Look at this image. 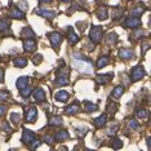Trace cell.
<instances>
[{"mask_svg": "<svg viewBox=\"0 0 151 151\" xmlns=\"http://www.w3.org/2000/svg\"><path fill=\"white\" fill-rule=\"evenodd\" d=\"M107 43H110V44H115V43H118V35H116L115 32L109 34V35H107Z\"/></svg>", "mask_w": 151, "mask_h": 151, "instance_id": "d6a6232c", "label": "cell"}, {"mask_svg": "<svg viewBox=\"0 0 151 151\" xmlns=\"http://www.w3.org/2000/svg\"><path fill=\"white\" fill-rule=\"evenodd\" d=\"M11 96V93L6 91H0V101H6V98Z\"/></svg>", "mask_w": 151, "mask_h": 151, "instance_id": "ab89813d", "label": "cell"}, {"mask_svg": "<svg viewBox=\"0 0 151 151\" xmlns=\"http://www.w3.org/2000/svg\"><path fill=\"white\" fill-rule=\"evenodd\" d=\"M54 98H56V101L66 102L67 99L70 98V94H68V92H66V91H60V92H57V93L54 94Z\"/></svg>", "mask_w": 151, "mask_h": 151, "instance_id": "5bb4252c", "label": "cell"}, {"mask_svg": "<svg viewBox=\"0 0 151 151\" xmlns=\"http://www.w3.org/2000/svg\"><path fill=\"white\" fill-rule=\"evenodd\" d=\"M122 146H123V142L120 139L115 138L114 141H112V147H114V149H120Z\"/></svg>", "mask_w": 151, "mask_h": 151, "instance_id": "60d3db41", "label": "cell"}, {"mask_svg": "<svg viewBox=\"0 0 151 151\" xmlns=\"http://www.w3.org/2000/svg\"><path fill=\"white\" fill-rule=\"evenodd\" d=\"M58 75H60V76H68V75H70V68L66 67V66L58 68V71H57V76H58Z\"/></svg>", "mask_w": 151, "mask_h": 151, "instance_id": "f546056e", "label": "cell"}, {"mask_svg": "<svg viewBox=\"0 0 151 151\" xmlns=\"http://www.w3.org/2000/svg\"><path fill=\"white\" fill-rule=\"evenodd\" d=\"M29 79L30 78H27V76H21V78H18L17 79V88H18V91H22L23 88H26L27 85H29Z\"/></svg>", "mask_w": 151, "mask_h": 151, "instance_id": "9a60e30c", "label": "cell"}, {"mask_svg": "<svg viewBox=\"0 0 151 151\" xmlns=\"http://www.w3.org/2000/svg\"><path fill=\"white\" fill-rule=\"evenodd\" d=\"M145 75H146V71H145V68L141 66V65H138V66H136V67H133L132 73H130V76H132V80L133 81L141 80V79L145 76Z\"/></svg>", "mask_w": 151, "mask_h": 151, "instance_id": "277c9868", "label": "cell"}, {"mask_svg": "<svg viewBox=\"0 0 151 151\" xmlns=\"http://www.w3.org/2000/svg\"><path fill=\"white\" fill-rule=\"evenodd\" d=\"M143 35V31H142V30H137V31H136V34H134V36H137L136 37V39H139V36H142Z\"/></svg>", "mask_w": 151, "mask_h": 151, "instance_id": "c3c4849f", "label": "cell"}, {"mask_svg": "<svg viewBox=\"0 0 151 151\" xmlns=\"http://www.w3.org/2000/svg\"><path fill=\"white\" fill-rule=\"evenodd\" d=\"M145 11H146V9L143 8V6H136V8L130 9V16H132V17H139Z\"/></svg>", "mask_w": 151, "mask_h": 151, "instance_id": "484cf974", "label": "cell"}, {"mask_svg": "<svg viewBox=\"0 0 151 151\" xmlns=\"http://www.w3.org/2000/svg\"><path fill=\"white\" fill-rule=\"evenodd\" d=\"M68 76H60L58 75L57 76V80H56V85L58 87H63V85H68Z\"/></svg>", "mask_w": 151, "mask_h": 151, "instance_id": "cb8c5ba5", "label": "cell"}, {"mask_svg": "<svg viewBox=\"0 0 151 151\" xmlns=\"http://www.w3.org/2000/svg\"><path fill=\"white\" fill-rule=\"evenodd\" d=\"M42 61H43V56H42V54H35V56L32 57V62L35 65H40V63H42Z\"/></svg>", "mask_w": 151, "mask_h": 151, "instance_id": "74e56055", "label": "cell"}, {"mask_svg": "<svg viewBox=\"0 0 151 151\" xmlns=\"http://www.w3.org/2000/svg\"><path fill=\"white\" fill-rule=\"evenodd\" d=\"M78 111H79V105L78 104H73V105L67 106V107L65 109V114L66 115H74V114H76Z\"/></svg>", "mask_w": 151, "mask_h": 151, "instance_id": "ffe728a7", "label": "cell"}, {"mask_svg": "<svg viewBox=\"0 0 151 151\" xmlns=\"http://www.w3.org/2000/svg\"><path fill=\"white\" fill-rule=\"evenodd\" d=\"M107 111L110 112V115L111 116H114L116 114V111H118V105L115 104V102H109V105H107Z\"/></svg>", "mask_w": 151, "mask_h": 151, "instance_id": "83f0119b", "label": "cell"}, {"mask_svg": "<svg viewBox=\"0 0 151 151\" xmlns=\"http://www.w3.org/2000/svg\"><path fill=\"white\" fill-rule=\"evenodd\" d=\"M129 128L130 129H133V130H136V129H138L139 128V125H138V123H137V120H134V119H132L129 122Z\"/></svg>", "mask_w": 151, "mask_h": 151, "instance_id": "f35d334b", "label": "cell"}, {"mask_svg": "<svg viewBox=\"0 0 151 151\" xmlns=\"http://www.w3.org/2000/svg\"><path fill=\"white\" fill-rule=\"evenodd\" d=\"M25 116H26L27 123H34L37 118V109L35 107V106H30V107L26 110Z\"/></svg>", "mask_w": 151, "mask_h": 151, "instance_id": "5b68a950", "label": "cell"}, {"mask_svg": "<svg viewBox=\"0 0 151 151\" xmlns=\"http://www.w3.org/2000/svg\"><path fill=\"white\" fill-rule=\"evenodd\" d=\"M116 132H118V127H112V128H110L109 129V132H107V134L109 136H115L116 134Z\"/></svg>", "mask_w": 151, "mask_h": 151, "instance_id": "bcb514c9", "label": "cell"}, {"mask_svg": "<svg viewBox=\"0 0 151 151\" xmlns=\"http://www.w3.org/2000/svg\"><path fill=\"white\" fill-rule=\"evenodd\" d=\"M150 49V44L149 43H143L142 44V56H145L146 52Z\"/></svg>", "mask_w": 151, "mask_h": 151, "instance_id": "f6af8a7d", "label": "cell"}, {"mask_svg": "<svg viewBox=\"0 0 151 151\" xmlns=\"http://www.w3.org/2000/svg\"><path fill=\"white\" fill-rule=\"evenodd\" d=\"M36 138V134L34 132H31L30 129H23V132H22V142L23 143H31L34 139Z\"/></svg>", "mask_w": 151, "mask_h": 151, "instance_id": "52a82bcc", "label": "cell"}, {"mask_svg": "<svg viewBox=\"0 0 151 151\" xmlns=\"http://www.w3.org/2000/svg\"><path fill=\"white\" fill-rule=\"evenodd\" d=\"M40 143H42V142H40V139H37V138H35V139H34V141H32V142H31V143H29V146H30V147H31V149L34 150V149H36V147H37V146H39V145H40Z\"/></svg>", "mask_w": 151, "mask_h": 151, "instance_id": "ee69618b", "label": "cell"}, {"mask_svg": "<svg viewBox=\"0 0 151 151\" xmlns=\"http://www.w3.org/2000/svg\"><path fill=\"white\" fill-rule=\"evenodd\" d=\"M9 22L6 21L5 18H0V31H3V30H6L9 29Z\"/></svg>", "mask_w": 151, "mask_h": 151, "instance_id": "d590c367", "label": "cell"}, {"mask_svg": "<svg viewBox=\"0 0 151 151\" xmlns=\"http://www.w3.org/2000/svg\"><path fill=\"white\" fill-rule=\"evenodd\" d=\"M123 93H124V88L122 87V85H118L114 91H112V93H111V96L114 98H120V96H122Z\"/></svg>", "mask_w": 151, "mask_h": 151, "instance_id": "4316f807", "label": "cell"}, {"mask_svg": "<svg viewBox=\"0 0 151 151\" xmlns=\"http://www.w3.org/2000/svg\"><path fill=\"white\" fill-rule=\"evenodd\" d=\"M106 122H107V115L102 114V115H99L98 118L94 119V125L97 127V128H101V127H104L106 124Z\"/></svg>", "mask_w": 151, "mask_h": 151, "instance_id": "e0dca14e", "label": "cell"}, {"mask_svg": "<svg viewBox=\"0 0 151 151\" xmlns=\"http://www.w3.org/2000/svg\"><path fill=\"white\" fill-rule=\"evenodd\" d=\"M36 42L34 39H27L23 42V48H25V50L26 52H34V50L36 49Z\"/></svg>", "mask_w": 151, "mask_h": 151, "instance_id": "30bf717a", "label": "cell"}, {"mask_svg": "<svg viewBox=\"0 0 151 151\" xmlns=\"http://www.w3.org/2000/svg\"><path fill=\"white\" fill-rule=\"evenodd\" d=\"M67 36H68L67 39H68V42H70L71 45H75V44L79 42V36L74 32L73 27H70V26H68V29H67Z\"/></svg>", "mask_w": 151, "mask_h": 151, "instance_id": "8fae6325", "label": "cell"}, {"mask_svg": "<svg viewBox=\"0 0 151 151\" xmlns=\"http://www.w3.org/2000/svg\"><path fill=\"white\" fill-rule=\"evenodd\" d=\"M44 141H45L47 143H49V145H53L54 143V138H53V136H50V134L44 136Z\"/></svg>", "mask_w": 151, "mask_h": 151, "instance_id": "b9f144b4", "label": "cell"}, {"mask_svg": "<svg viewBox=\"0 0 151 151\" xmlns=\"http://www.w3.org/2000/svg\"><path fill=\"white\" fill-rule=\"evenodd\" d=\"M9 17L16 18V19H23L25 18V13H23L18 6H14V8H12L11 12H9Z\"/></svg>", "mask_w": 151, "mask_h": 151, "instance_id": "9c48e42d", "label": "cell"}, {"mask_svg": "<svg viewBox=\"0 0 151 151\" xmlns=\"http://www.w3.org/2000/svg\"><path fill=\"white\" fill-rule=\"evenodd\" d=\"M0 61H1V57H0Z\"/></svg>", "mask_w": 151, "mask_h": 151, "instance_id": "11a10c76", "label": "cell"}, {"mask_svg": "<svg viewBox=\"0 0 151 151\" xmlns=\"http://www.w3.org/2000/svg\"><path fill=\"white\" fill-rule=\"evenodd\" d=\"M34 98L37 102H44L45 101V92H44L43 88H36L34 91Z\"/></svg>", "mask_w": 151, "mask_h": 151, "instance_id": "7c38bea8", "label": "cell"}, {"mask_svg": "<svg viewBox=\"0 0 151 151\" xmlns=\"http://www.w3.org/2000/svg\"><path fill=\"white\" fill-rule=\"evenodd\" d=\"M150 141H151V138L149 137V138H147V147H149V149H150Z\"/></svg>", "mask_w": 151, "mask_h": 151, "instance_id": "f5cc1de1", "label": "cell"}, {"mask_svg": "<svg viewBox=\"0 0 151 151\" xmlns=\"http://www.w3.org/2000/svg\"><path fill=\"white\" fill-rule=\"evenodd\" d=\"M141 25H142V22H141V19L138 17H129V18L124 22V26L129 27V29H138Z\"/></svg>", "mask_w": 151, "mask_h": 151, "instance_id": "8992f818", "label": "cell"}, {"mask_svg": "<svg viewBox=\"0 0 151 151\" xmlns=\"http://www.w3.org/2000/svg\"><path fill=\"white\" fill-rule=\"evenodd\" d=\"M122 16H123V9L115 8L114 13H112V18H114V19H119V18H122Z\"/></svg>", "mask_w": 151, "mask_h": 151, "instance_id": "e575fe53", "label": "cell"}, {"mask_svg": "<svg viewBox=\"0 0 151 151\" xmlns=\"http://www.w3.org/2000/svg\"><path fill=\"white\" fill-rule=\"evenodd\" d=\"M0 128H1V130H4L5 133H8V134H11V133H12V128H11V125H9L8 123L5 122V120H3V122L0 123Z\"/></svg>", "mask_w": 151, "mask_h": 151, "instance_id": "4dcf8cb0", "label": "cell"}, {"mask_svg": "<svg viewBox=\"0 0 151 151\" xmlns=\"http://www.w3.org/2000/svg\"><path fill=\"white\" fill-rule=\"evenodd\" d=\"M84 107H85V111L87 112H93V111H96V110H98L97 105L92 104V102H88V101L84 102Z\"/></svg>", "mask_w": 151, "mask_h": 151, "instance_id": "f1b7e54d", "label": "cell"}, {"mask_svg": "<svg viewBox=\"0 0 151 151\" xmlns=\"http://www.w3.org/2000/svg\"><path fill=\"white\" fill-rule=\"evenodd\" d=\"M119 57L122 58V60H132V58L136 57V54L133 50L127 49V48H122V49L119 50Z\"/></svg>", "mask_w": 151, "mask_h": 151, "instance_id": "ba28073f", "label": "cell"}, {"mask_svg": "<svg viewBox=\"0 0 151 151\" xmlns=\"http://www.w3.org/2000/svg\"><path fill=\"white\" fill-rule=\"evenodd\" d=\"M11 120L14 123V124H18L19 120H21V115L17 114V112H12L11 114Z\"/></svg>", "mask_w": 151, "mask_h": 151, "instance_id": "8d00e7d4", "label": "cell"}, {"mask_svg": "<svg viewBox=\"0 0 151 151\" xmlns=\"http://www.w3.org/2000/svg\"><path fill=\"white\" fill-rule=\"evenodd\" d=\"M109 63H110V58H109L107 56L99 57L98 61H97V67H98V68H102V67H105L106 65H109Z\"/></svg>", "mask_w": 151, "mask_h": 151, "instance_id": "d4e9b609", "label": "cell"}, {"mask_svg": "<svg viewBox=\"0 0 151 151\" xmlns=\"http://www.w3.org/2000/svg\"><path fill=\"white\" fill-rule=\"evenodd\" d=\"M35 13L48 19H53L56 17V12H50V11H47V9H36Z\"/></svg>", "mask_w": 151, "mask_h": 151, "instance_id": "4fadbf2b", "label": "cell"}, {"mask_svg": "<svg viewBox=\"0 0 151 151\" xmlns=\"http://www.w3.org/2000/svg\"><path fill=\"white\" fill-rule=\"evenodd\" d=\"M102 36H104V29H102L101 26H93L91 29L89 37H91L93 44H98L102 40Z\"/></svg>", "mask_w": 151, "mask_h": 151, "instance_id": "7a4b0ae2", "label": "cell"}, {"mask_svg": "<svg viewBox=\"0 0 151 151\" xmlns=\"http://www.w3.org/2000/svg\"><path fill=\"white\" fill-rule=\"evenodd\" d=\"M49 125H54V127H58V125H62L63 122H62V118L61 116H52L49 120H48Z\"/></svg>", "mask_w": 151, "mask_h": 151, "instance_id": "7402d4cb", "label": "cell"}, {"mask_svg": "<svg viewBox=\"0 0 151 151\" xmlns=\"http://www.w3.org/2000/svg\"><path fill=\"white\" fill-rule=\"evenodd\" d=\"M67 138H70V133L67 132V130H58L57 136H56V139L58 141V142H63V141H66Z\"/></svg>", "mask_w": 151, "mask_h": 151, "instance_id": "ac0fdd59", "label": "cell"}, {"mask_svg": "<svg viewBox=\"0 0 151 151\" xmlns=\"http://www.w3.org/2000/svg\"><path fill=\"white\" fill-rule=\"evenodd\" d=\"M48 37H49V42L50 44H52V47L54 48V49H58V47L61 45V43H62L63 37L62 35H61L60 32H49L48 34Z\"/></svg>", "mask_w": 151, "mask_h": 151, "instance_id": "3957f363", "label": "cell"}, {"mask_svg": "<svg viewBox=\"0 0 151 151\" xmlns=\"http://www.w3.org/2000/svg\"><path fill=\"white\" fill-rule=\"evenodd\" d=\"M111 79H112V74L110 73V74L98 75V76L96 78V80H97V83H99V84H106V83H109V81H111Z\"/></svg>", "mask_w": 151, "mask_h": 151, "instance_id": "2e32d148", "label": "cell"}, {"mask_svg": "<svg viewBox=\"0 0 151 151\" xmlns=\"http://www.w3.org/2000/svg\"><path fill=\"white\" fill-rule=\"evenodd\" d=\"M74 67L80 73L85 74H92V61L87 58V60H74Z\"/></svg>", "mask_w": 151, "mask_h": 151, "instance_id": "6da1fadb", "label": "cell"}, {"mask_svg": "<svg viewBox=\"0 0 151 151\" xmlns=\"http://www.w3.org/2000/svg\"><path fill=\"white\" fill-rule=\"evenodd\" d=\"M3 81H4V70L0 67V83H3Z\"/></svg>", "mask_w": 151, "mask_h": 151, "instance_id": "681fc988", "label": "cell"}, {"mask_svg": "<svg viewBox=\"0 0 151 151\" xmlns=\"http://www.w3.org/2000/svg\"><path fill=\"white\" fill-rule=\"evenodd\" d=\"M97 16H98V19H106L109 17V14H107V8L106 6H99V9H98V12H97Z\"/></svg>", "mask_w": 151, "mask_h": 151, "instance_id": "44dd1931", "label": "cell"}, {"mask_svg": "<svg viewBox=\"0 0 151 151\" xmlns=\"http://www.w3.org/2000/svg\"><path fill=\"white\" fill-rule=\"evenodd\" d=\"M21 35H22V37H26V39H34V37H35V32L32 31L31 27H25V29L22 30Z\"/></svg>", "mask_w": 151, "mask_h": 151, "instance_id": "d6986e66", "label": "cell"}, {"mask_svg": "<svg viewBox=\"0 0 151 151\" xmlns=\"http://www.w3.org/2000/svg\"><path fill=\"white\" fill-rule=\"evenodd\" d=\"M137 118H139V119H147V118H149V111H147L146 109H139L138 111H137Z\"/></svg>", "mask_w": 151, "mask_h": 151, "instance_id": "1f68e13d", "label": "cell"}, {"mask_svg": "<svg viewBox=\"0 0 151 151\" xmlns=\"http://www.w3.org/2000/svg\"><path fill=\"white\" fill-rule=\"evenodd\" d=\"M61 1H63V3H70L71 0H61Z\"/></svg>", "mask_w": 151, "mask_h": 151, "instance_id": "db71d44e", "label": "cell"}, {"mask_svg": "<svg viewBox=\"0 0 151 151\" xmlns=\"http://www.w3.org/2000/svg\"><path fill=\"white\" fill-rule=\"evenodd\" d=\"M88 133V129L87 128H80L78 129V137H80V138H83V137Z\"/></svg>", "mask_w": 151, "mask_h": 151, "instance_id": "7bdbcfd3", "label": "cell"}, {"mask_svg": "<svg viewBox=\"0 0 151 151\" xmlns=\"http://www.w3.org/2000/svg\"><path fill=\"white\" fill-rule=\"evenodd\" d=\"M17 6H19L21 9H27V3L25 1V0H22V1L17 3Z\"/></svg>", "mask_w": 151, "mask_h": 151, "instance_id": "7dc6e473", "label": "cell"}, {"mask_svg": "<svg viewBox=\"0 0 151 151\" xmlns=\"http://www.w3.org/2000/svg\"><path fill=\"white\" fill-rule=\"evenodd\" d=\"M19 92H21V94H22V97H23V98H29V97H30V94L32 93V91H31V88H30V87L23 88L22 91H19Z\"/></svg>", "mask_w": 151, "mask_h": 151, "instance_id": "836d02e7", "label": "cell"}, {"mask_svg": "<svg viewBox=\"0 0 151 151\" xmlns=\"http://www.w3.org/2000/svg\"><path fill=\"white\" fill-rule=\"evenodd\" d=\"M40 3H49V1H52V0H39Z\"/></svg>", "mask_w": 151, "mask_h": 151, "instance_id": "816d5d0a", "label": "cell"}, {"mask_svg": "<svg viewBox=\"0 0 151 151\" xmlns=\"http://www.w3.org/2000/svg\"><path fill=\"white\" fill-rule=\"evenodd\" d=\"M14 66L16 67H18V68H23L27 65V60L26 58H23V57H18V58H16L14 60Z\"/></svg>", "mask_w": 151, "mask_h": 151, "instance_id": "603a6c76", "label": "cell"}, {"mask_svg": "<svg viewBox=\"0 0 151 151\" xmlns=\"http://www.w3.org/2000/svg\"><path fill=\"white\" fill-rule=\"evenodd\" d=\"M6 111V106L5 105H0V115H3Z\"/></svg>", "mask_w": 151, "mask_h": 151, "instance_id": "f907efd6", "label": "cell"}]
</instances>
